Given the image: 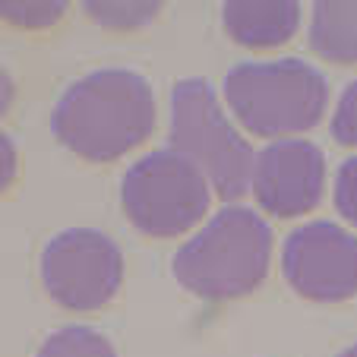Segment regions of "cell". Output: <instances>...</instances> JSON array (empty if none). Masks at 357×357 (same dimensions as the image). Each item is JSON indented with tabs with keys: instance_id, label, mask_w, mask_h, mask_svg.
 <instances>
[{
	"instance_id": "obj_1",
	"label": "cell",
	"mask_w": 357,
	"mask_h": 357,
	"mask_svg": "<svg viewBox=\"0 0 357 357\" xmlns=\"http://www.w3.org/2000/svg\"><path fill=\"white\" fill-rule=\"evenodd\" d=\"M51 130L73 155L114 162L155 130V92L136 70H95L61 95Z\"/></svg>"
},
{
	"instance_id": "obj_2",
	"label": "cell",
	"mask_w": 357,
	"mask_h": 357,
	"mask_svg": "<svg viewBox=\"0 0 357 357\" xmlns=\"http://www.w3.org/2000/svg\"><path fill=\"white\" fill-rule=\"evenodd\" d=\"M269 263V225L253 209L225 206L174 253V278L202 301H234L266 282Z\"/></svg>"
},
{
	"instance_id": "obj_3",
	"label": "cell",
	"mask_w": 357,
	"mask_h": 357,
	"mask_svg": "<svg viewBox=\"0 0 357 357\" xmlns=\"http://www.w3.org/2000/svg\"><path fill=\"white\" fill-rule=\"evenodd\" d=\"M225 101L243 130L266 139H291L323 121L329 86L307 61H250L225 76Z\"/></svg>"
},
{
	"instance_id": "obj_4",
	"label": "cell",
	"mask_w": 357,
	"mask_h": 357,
	"mask_svg": "<svg viewBox=\"0 0 357 357\" xmlns=\"http://www.w3.org/2000/svg\"><path fill=\"white\" fill-rule=\"evenodd\" d=\"M171 149L206 174L209 187L231 206L253 181L257 155L250 142L231 127L218 95L209 82L181 79L171 89Z\"/></svg>"
},
{
	"instance_id": "obj_5",
	"label": "cell",
	"mask_w": 357,
	"mask_h": 357,
	"mask_svg": "<svg viewBox=\"0 0 357 357\" xmlns=\"http://www.w3.org/2000/svg\"><path fill=\"white\" fill-rule=\"evenodd\" d=\"M212 187L190 158L155 149L123 174L121 206L133 228L149 237H177L206 218Z\"/></svg>"
},
{
	"instance_id": "obj_6",
	"label": "cell",
	"mask_w": 357,
	"mask_h": 357,
	"mask_svg": "<svg viewBox=\"0 0 357 357\" xmlns=\"http://www.w3.org/2000/svg\"><path fill=\"white\" fill-rule=\"evenodd\" d=\"M123 282L121 247L95 228H70L41 253V284L51 301L76 313L101 310Z\"/></svg>"
},
{
	"instance_id": "obj_7",
	"label": "cell",
	"mask_w": 357,
	"mask_h": 357,
	"mask_svg": "<svg viewBox=\"0 0 357 357\" xmlns=\"http://www.w3.org/2000/svg\"><path fill=\"white\" fill-rule=\"evenodd\" d=\"M282 272L307 301H351L357 294V237L332 222L303 225L284 241Z\"/></svg>"
},
{
	"instance_id": "obj_8",
	"label": "cell",
	"mask_w": 357,
	"mask_h": 357,
	"mask_svg": "<svg viewBox=\"0 0 357 357\" xmlns=\"http://www.w3.org/2000/svg\"><path fill=\"white\" fill-rule=\"evenodd\" d=\"M250 190L275 218H297L317 209L326 190L323 149L310 139H275L257 155Z\"/></svg>"
},
{
	"instance_id": "obj_9",
	"label": "cell",
	"mask_w": 357,
	"mask_h": 357,
	"mask_svg": "<svg viewBox=\"0 0 357 357\" xmlns=\"http://www.w3.org/2000/svg\"><path fill=\"white\" fill-rule=\"evenodd\" d=\"M225 32L243 47H278L294 38L301 3L294 0H228L222 7Z\"/></svg>"
},
{
	"instance_id": "obj_10",
	"label": "cell",
	"mask_w": 357,
	"mask_h": 357,
	"mask_svg": "<svg viewBox=\"0 0 357 357\" xmlns=\"http://www.w3.org/2000/svg\"><path fill=\"white\" fill-rule=\"evenodd\" d=\"M313 54L332 63H357V0H319L310 13Z\"/></svg>"
},
{
	"instance_id": "obj_11",
	"label": "cell",
	"mask_w": 357,
	"mask_h": 357,
	"mask_svg": "<svg viewBox=\"0 0 357 357\" xmlns=\"http://www.w3.org/2000/svg\"><path fill=\"white\" fill-rule=\"evenodd\" d=\"M82 7L89 20L98 26L114 29V32H133L155 20L162 3L155 0H89Z\"/></svg>"
},
{
	"instance_id": "obj_12",
	"label": "cell",
	"mask_w": 357,
	"mask_h": 357,
	"mask_svg": "<svg viewBox=\"0 0 357 357\" xmlns=\"http://www.w3.org/2000/svg\"><path fill=\"white\" fill-rule=\"evenodd\" d=\"M38 357H117L111 342L89 326H67L47 335Z\"/></svg>"
},
{
	"instance_id": "obj_13",
	"label": "cell",
	"mask_w": 357,
	"mask_h": 357,
	"mask_svg": "<svg viewBox=\"0 0 357 357\" xmlns=\"http://www.w3.org/2000/svg\"><path fill=\"white\" fill-rule=\"evenodd\" d=\"M63 13V0H0V20L20 29H51Z\"/></svg>"
},
{
	"instance_id": "obj_14",
	"label": "cell",
	"mask_w": 357,
	"mask_h": 357,
	"mask_svg": "<svg viewBox=\"0 0 357 357\" xmlns=\"http://www.w3.org/2000/svg\"><path fill=\"white\" fill-rule=\"evenodd\" d=\"M335 209L344 222L357 228V155L342 162L335 174Z\"/></svg>"
},
{
	"instance_id": "obj_15",
	"label": "cell",
	"mask_w": 357,
	"mask_h": 357,
	"mask_svg": "<svg viewBox=\"0 0 357 357\" xmlns=\"http://www.w3.org/2000/svg\"><path fill=\"white\" fill-rule=\"evenodd\" d=\"M332 133L342 146H357V79L342 92L332 117Z\"/></svg>"
},
{
	"instance_id": "obj_16",
	"label": "cell",
	"mask_w": 357,
	"mask_h": 357,
	"mask_svg": "<svg viewBox=\"0 0 357 357\" xmlns=\"http://www.w3.org/2000/svg\"><path fill=\"white\" fill-rule=\"evenodd\" d=\"M16 177V146L7 133H0V196L10 190Z\"/></svg>"
},
{
	"instance_id": "obj_17",
	"label": "cell",
	"mask_w": 357,
	"mask_h": 357,
	"mask_svg": "<svg viewBox=\"0 0 357 357\" xmlns=\"http://www.w3.org/2000/svg\"><path fill=\"white\" fill-rule=\"evenodd\" d=\"M10 101H13V82H10V73L0 67V117L10 111Z\"/></svg>"
},
{
	"instance_id": "obj_18",
	"label": "cell",
	"mask_w": 357,
	"mask_h": 357,
	"mask_svg": "<svg viewBox=\"0 0 357 357\" xmlns=\"http://www.w3.org/2000/svg\"><path fill=\"white\" fill-rule=\"evenodd\" d=\"M338 357H357V344H351V348H348V351H342Z\"/></svg>"
}]
</instances>
